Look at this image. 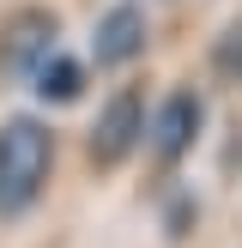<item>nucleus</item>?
<instances>
[{"instance_id":"7","label":"nucleus","mask_w":242,"mask_h":248,"mask_svg":"<svg viewBox=\"0 0 242 248\" xmlns=\"http://www.w3.org/2000/svg\"><path fill=\"white\" fill-rule=\"evenodd\" d=\"M212 79L218 85H242V12L218 31V43H212Z\"/></svg>"},{"instance_id":"6","label":"nucleus","mask_w":242,"mask_h":248,"mask_svg":"<svg viewBox=\"0 0 242 248\" xmlns=\"http://www.w3.org/2000/svg\"><path fill=\"white\" fill-rule=\"evenodd\" d=\"M30 79H36V97H43V103H79L85 85H91V67L73 61V55H48Z\"/></svg>"},{"instance_id":"3","label":"nucleus","mask_w":242,"mask_h":248,"mask_svg":"<svg viewBox=\"0 0 242 248\" xmlns=\"http://www.w3.org/2000/svg\"><path fill=\"white\" fill-rule=\"evenodd\" d=\"M200 127H206V103H200V91H194V85H169L164 103L145 115V145H151V157L169 170V164H182V157L194 152Z\"/></svg>"},{"instance_id":"4","label":"nucleus","mask_w":242,"mask_h":248,"mask_svg":"<svg viewBox=\"0 0 242 248\" xmlns=\"http://www.w3.org/2000/svg\"><path fill=\"white\" fill-rule=\"evenodd\" d=\"M55 36H60V18L48 6H18L6 24H0V73H6V79L36 73L48 55H55Z\"/></svg>"},{"instance_id":"1","label":"nucleus","mask_w":242,"mask_h":248,"mask_svg":"<svg viewBox=\"0 0 242 248\" xmlns=\"http://www.w3.org/2000/svg\"><path fill=\"white\" fill-rule=\"evenodd\" d=\"M55 176V133L36 115L0 121V218H24Z\"/></svg>"},{"instance_id":"2","label":"nucleus","mask_w":242,"mask_h":248,"mask_svg":"<svg viewBox=\"0 0 242 248\" xmlns=\"http://www.w3.org/2000/svg\"><path fill=\"white\" fill-rule=\"evenodd\" d=\"M139 140H145V91L139 85H121V91L97 109L85 152H91L97 170H121L133 152H139Z\"/></svg>"},{"instance_id":"5","label":"nucleus","mask_w":242,"mask_h":248,"mask_svg":"<svg viewBox=\"0 0 242 248\" xmlns=\"http://www.w3.org/2000/svg\"><path fill=\"white\" fill-rule=\"evenodd\" d=\"M139 55H145V12L133 6V0H121V6H109L103 18H97L91 61L97 67H133Z\"/></svg>"},{"instance_id":"8","label":"nucleus","mask_w":242,"mask_h":248,"mask_svg":"<svg viewBox=\"0 0 242 248\" xmlns=\"http://www.w3.org/2000/svg\"><path fill=\"white\" fill-rule=\"evenodd\" d=\"M157 230H164L169 242H182L194 230V194H176V200H164V218H157Z\"/></svg>"}]
</instances>
